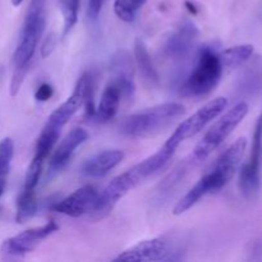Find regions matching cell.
<instances>
[{"mask_svg": "<svg viewBox=\"0 0 262 262\" xmlns=\"http://www.w3.org/2000/svg\"><path fill=\"white\" fill-rule=\"evenodd\" d=\"M56 42H58V37H56L54 33H50V35L45 38L42 46H41V56H42V58H48V56L53 53L54 49L56 48Z\"/></svg>", "mask_w": 262, "mask_h": 262, "instance_id": "28", "label": "cell"}, {"mask_svg": "<svg viewBox=\"0 0 262 262\" xmlns=\"http://www.w3.org/2000/svg\"><path fill=\"white\" fill-rule=\"evenodd\" d=\"M89 140V132L83 128H73L56 146L49 161V177L60 173L69 164L77 148Z\"/></svg>", "mask_w": 262, "mask_h": 262, "instance_id": "14", "label": "cell"}, {"mask_svg": "<svg viewBox=\"0 0 262 262\" xmlns=\"http://www.w3.org/2000/svg\"><path fill=\"white\" fill-rule=\"evenodd\" d=\"M186 7H187V9L189 10V13H192V14H197V13H199V9H197L196 5H194V3L191 2V0H187Z\"/></svg>", "mask_w": 262, "mask_h": 262, "instance_id": "31", "label": "cell"}, {"mask_svg": "<svg viewBox=\"0 0 262 262\" xmlns=\"http://www.w3.org/2000/svg\"><path fill=\"white\" fill-rule=\"evenodd\" d=\"M105 3H106V0H89V9H87V14H89L90 19L96 20L97 18H99Z\"/></svg>", "mask_w": 262, "mask_h": 262, "instance_id": "29", "label": "cell"}, {"mask_svg": "<svg viewBox=\"0 0 262 262\" xmlns=\"http://www.w3.org/2000/svg\"><path fill=\"white\" fill-rule=\"evenodd\" d=\"M145 3L146 0H115L114 13L120 20L130 23L135 20L137 12Z\"/></svg>", "mask_w": 262, "mask_h": 262, "instance_id": "22", "label": "cell"}, {"mask_svg": "<svg viewBox=\"0 0 262 262\" xmlns=\"http://www.w3.org/2000/svg\"><path fill=\"white\" fill-rule=\"evenodd\" d=\"M199 30L189 20H184L170 33L161 46V53L168 59H183L193 49L199 37Z\"/></svg>", "mask_w": 262, "mask_h": 262, "instance_id": "13", "label": "cell"}, {"mask_svg": "<svg viewBox=\"0 0 262 262\" xmlns=\"http://www.w3.org/2000/svg\"><path fill=\"white\" fill-rule=\"evenodd\" d=\"M79 2L81 0H60V10L63 14V36H67L78 20Z\"/></svg>", "mask_w": 262, "mask_h": 262, "instance_id": "23", "label": "cell"}, {"mask_svg": "<svg viewBox=\"0 0 262 262\" xmlns=\"http://www.w3.org/2000/svg\"><path fill=\"white\" fill-rule=\"evenodd\" d=\"M22 3H23V0H12V4L14 5V7H19Z\"/></svg>", "mask_w": 262, "mask_h": 262, "instance_id": "33", "label": "cell"}, {"mask_svg": "<svg viewBox=\"0 0 262 262\" xmlns=\"http://www.w3.org/2000/svg\"><path fill=\"white\" fill-rule=\"evenodd\" d=\"M248 109L250 107H248L247 102L241 101L223 115L220 114L219 119L209 128L202 140L194 147L193 154H192V161L201 163L205 159L209 158L241 124V122L248 114Z\"/></svg>", "mask_w": 262, "mask_h": 262, "instance_id": "3", "label": "cell"}, {"mask_svg": "<svg viewBox=\"0 0 262 262\" xmlns=\"http://www.w3.org/2000/svg\"><path fill=\"white\" fill-rule=\"evenodd\" d=\"M113 79L122 90V95L129 99L135 94V61L127 50H118L110 61Z\"/></svg>", "mask_w": 262, "mask_h": 262, "instance_id": "15", "label": "cell"}, {"mask_svg": "<svg viewBox=\"0 0 262 262\" xmlns=\"http://www.w3.org/2000/svg\"><path fill=\"white\" fill-rule=\"evenodd\" d=\"M227 106L228 100L225 97H216V99L211 100L207 104H205L201 109L197 110L194 114L184 119L176 128V130L171 133V136L166 140V142L173 146V147L178 148V146L182 142L202 132V129L207 124H210L212 120L216 119L220 114H223Z\"/></svg>", "mask_w": 262, "mask_h": 262, "instance_id": "8", "label": "cell"}, {"mask_svg": "<svg viewBox=\"0 0 262 262\" xmlns=\"http://www.w3.org/2000/svg\"><path fill=\"white\" fill-rule=\"evenodd\" d=\"M59 229L58 224L50 220L41 227L30 228L18 233L14 237L5 239L2 245V255L7 258H20L32 252L43 239L50 237Z\"/></svg>", "mask_w": 262, "mask_h": 262, "instance_id": "9", "label": "cell"}, {"mask_svg": "<svg viewBox=\"0 0 262 262\" xmlns=\"http://www.w3.org/2000/svg\"><path fill=\"white\" fill-rule=\"evenodd\" d=\"M183 248L178 241L169 235L141 241L137 245L120 252L115 261H178L182 260Z\"/></svg>", "mask_w": 262, "mask_h": 262, "instance_id": "6", "label": "cell"}, {"mask_svg": "<svg viewBox=\"0 0 262 262\" xmlns=\"http://www.w3.org/2000/svg\"><path fill=\"white\" fill-rule=\"evenodd\" d=\"M45 161L40 160V159L33 158L31 161L30 166L27 169V173L25 177V183H23V188L26 189H36L38 182H40V177L42 174V168Z\"/></svg>", "mask_w": 262, "mask_h": 262, "instance_id": "25", "label": "cell"}, {"mask_svg": "<svg viewBox=\"0 0 262 262\" xmlns=\"http://www.w3.org/2000/svg\"><path fill=\"white\" fill-rule=\"evenodd\" d=\"M262 159V112L256 122L253 130L252 147L248 163L242 168L239 174V188L246 197L255 194L260 188Z\"/></svg>", "mask_w": 262, "mask_h": 262, "instance_id": "11", "label": "cell"}, {"mask_svg": "<svg viewBox=\"0 0 262 262\" xmlns=\"http://www.w3.org/2000/svg\"><path fill=\"white\" fill-rule=\"evenodd\" d=\"M13 155H14V143L12 138L5 137L0 142V182H7Z\"/></svg>", "mask_w": 262, "mask_h": 262, "instance_id": "24", "label": "cell"}, {"mask_svg": "<svg viewBox=\"0 0 262 262\" xmlns=\"http://www.w3.org/2000/svg\"><path fill=\"white\" fill-rule=\"evenodd\" d=\"M54 95V89L51 84L49 83H41L38 89L36 90L35 99L40 102H45L50 100Z\"/></svg>", "mask_w": 262, "mask_h": 262, "instance_id": "27", "label": "cell"}, {"mask_svg": "<svg viewBox=\"0 0 262 262\" xmlns=\"http://www.w3.org/2000/svg\"><path fill=\"white\" fill-rule=\"evenodd\" d=\"M30 67H23V68H14V73L12 76V81H10V96L14 97L17 96L18 92H19L20 86H22L23 81L26 78V74H27Z\"/></svg>", "mask_w": 262, "mask_h": 262, "instance_id": "26", "label": "cell"}, {"mask_svg": "<svg viewBox=\"0 0 262 262\" xmlns=\"http://www.w3.org/2000/svg\"><path fill=\"white\" fill-rule=\"evenodd\" d=\"M246 150H247V140L241 137L234 141L224 152H222L212 168L200 179L207 194L219 192L234 178Z\"/></svg>", "mask_w": 262, "mask_h": 262, "instance_id": "5", "label": "cell"}, {"mask_svg": "<svg viewBox=\"0 0 262 262\" xmlns=\"http://www.w3.org/2000/svg\"><path fill=\"white\" fill-rule=\"evenodd\" d=\"M94 94L95 77L91 72H87L79 77L71 96L51 113L45 125L61 130L64 125L72 119V117L78 112L79 107H82L83 105L86 106L87 114L90 117H94Z\"/></svg>", "mask_w": 262, "mask_h": 262, "instance_id": "4", "label": "cell"}, {"mask_svg": "<svg viewBox=\"0 0 262 262\" xmlns=\"http://www.w3.org/2000/svg\"><path fill=\"white\" fill-rule=\"evenodd\" d=\"M186 109L179 102H164L125 118L119 125L120 132L130 138L155 136L183 117Z\"/></svg>", "mask_w": 262, "mask_h": 262, "instance_id": "1", "label": "cell"}, {"mask_svg": "<svg viewBox=\"0 0 262 262\" xmlns=\"http://www.w3.org/2000/svg\"><path fill=\"white\" fill-rule=\"evenodd\" d=\"M45 28V15H26L23 23L22 32H20L19 42L13 54V66L14 68L30 67V61L35 54L37 43L42 36Z\"/></svg>", "mask_w": 262, "mask_h": 262, "instance_id": "10", "label": "cell"}, {"mask_svg": "<svg viewBox=\"0 0 262 262\" xmlns=\"http://www.w3.org/2000/svg\"><path fill=\"white\" fill-rule=\"evenodd\" d=\"M100 192L94 186H84L60 200L53 206L54 211L71 217L92 214L99 202Z\"/></svg>", "mask_w": 262, "mask_h": 262, "instance_id": "12", "label": "cell"}, {"mask_svg": "<svg viewBox=\"0 0 262 262\" xmlns=\"http://www.w3.org/2000/svg\"><path fill=\"white\" fill-rule=\"evenodd\" d=\"M146 181L143 174L138 169L137 165L130 168L129 170L119 174L115 178H113L109 182L104 191L100 193L99 202H97L96 209L91 214V216L95 220H101L106 217L110 212L113 211L118 202L125 196L129 191H132L135 187Z\"/></svg>", "mask_w": 262, "mask_h": 262, "instance_id": "7", "label": "cell"}, {"mask_svg": "<svg viewBox=\"0 0 262 262\" xmlns=\"http://www.w3.org/2000/svg\"><path fill=\"white\" fill-rule=\"evenodd\" d=\"M46 4V0H31L30 7H28L27 14L38 15L43 13V7Z\"/></svg>", "mask_w": 262, "mask_h": 262, "instance_id": "30", "label": "cell"}, {"mask_svg": "<svg viewBox=\"0 0 262 262\" xmlns=\"http://www.w3.org/2000/svg\"><path fill=\"white\" fill-rule=\"evenodd\" d=\"M122 99L123 95L120 87L114 81H110L102 91L99 105L95 109L94 117L101 123L109 122L117 115Z\"/></svg>", "mask_w": 262, "mask_h": 262, "instance_id": "17", "label": "cell"}, {"mask_svg": "<svg viewBox=\"0 0 262 262\" xmlns=\"http://www.w3.org/2000/svg\"><path fill=\"white\" fill-rule=\"evenodd\" d=\"M5 184H7V182H0V197H2V194L4 193Z\"/></svg>", "mask_w": 262, "mask_h": 262, "instance_id": "32", "label": "cell"}, {"mask_svg": "<svg viewBox=\"0 0 262 262\" xmlns=\"http://www.w3.org/2000/svg\"><path fill=\"white\" fill-rule=\"evenodd\" d=\"M37 197L36 189L22 188L19 196L17 199V214L15 222L18 224H25L30 219H32L37 212Z\"/></svg>", "mask_w": 262, "mask_h": 262, "instance_id": "20", "label": "cell"}, {"mask_svg": "<svg viewBox=\"0 0 262 262\" xmlns=\"http://www.w3.org/2000/svg\"><path fill=\"white\" fill-rule=\"evenodd\" d=\"M253 51H255V49H253V45H251V43L232 46V48L219 51L224 71L225 69H234L241 67L243 63L250 60L251 56L253 55Z\"/></svg>", "mask_w": 262, "mask_h": 262, "instance_id": "19", "label": "cell"}, {"mask_svg": "<svg viewBox=\"0 0 262 262\" xmlns=\"http://www.w3.org/2000/svg\"><path fill=\"white\" fill-rule=\"evenodd\" d=\"M60 132L61 130L55 129V128L43 125L42 130H41L40 136H38L37 138V143H36L35 155H33V158L46 161V159L49 158V155H50L51 151L55 147L56 142H58Z\"/></svg>", "mask_w": 262, "mask_h": 262, "instance_id": "21", "label": "cell"}, {"mask_svg": "<svg viewBox=\"0 0 262 262\" xmlns=\"http://www.w3.org/2000/svg\"><path fill=\"white\" fill-rule=\"evenodd\" d=\"M135 64L145 83H147L150 87H159L160 76L158 73V69L154 66V61L145 42L141 38H137L135 42Z\"/></svg>", "mask_w": 262, "mask_h": 262, "instance_id": "18", "label": "cell"}, {"mask_svg": "<svg viewBox=\"0 0 262 262\" xmlns=\"http://www.w3.org/2000/svg\"><path fill=\"white\" fill-rule=\"evenodd\" d=\"M124 159L122 150H105L87 159L82 165V174L89 178H101L117 168Z\"/></svg>", "mask_w": 262, "mask_h": 262, "instance_id": "16", "label": "cell"}, {"mask_svg": "<svg viewBox=\"0 0 262 262\" xmlns=\"http://www.w3.org/2000/svg\"><path fill=\"white\" fill-rule=\"evenodd\" d=\"M224 68L219 51L212 45H205L196 55V63L182 84L186 96H206L215 90L223 78Z\"/></svg>", "mask_w": 262, "mask_h": 262, "instance_id": "2", "label": "cell"}]
</instances>
